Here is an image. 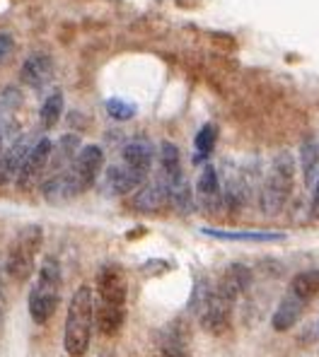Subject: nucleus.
Instances as JSON below:
<instances>
[{
  "instance_id": "nucleus-14",
  "label": "nucleus",
  "mask_w": 319,
  "mask_h": 357,
  "mask_svg": "<svg viewBox=\"0 0 319 357\" xmlns=\"http://www.w3.org/2000/svg\"><path fill=\"white\" fill-rule=\"evenodd\" d=\"M32 145L34 143H29L27 138H20L13 148L0 152V186H8L13 178H17L20 167H22L24 157H27V152Z\"/></svg>"
},
{
  "instance_id": "nucleus-12",
  "label": "nucleus",
  "mask_w": 319,
  "mask_h": 357,
  "mask_svg": "<svg viewBox=\"0 0 319 357\" xmlns=\"http://www.w3.org/2000/svg\"><path fill=\"white\" fill-rule=\"evenodd\" d=\"M196 193H198V201L206 210L211 213H218L221 210V203H223V188H221V178H218V172L216 167H203L201 176H198V183H196Z\"/></svg>"
},
{
  "instance_id": "nucleus-20",
  "label": "nucleus",
  "mask_w": 319,
  "mask_h": 357,
  "mask_svg": "<svg viewBox=\"0 0 319 357\" xmlns=\"http://www.w3.org/2000/svg\"><path fill=\"white\" fill-rule=\"evenodd\" d=\"M61 116H64V94H61V92H51L49 97L44 99L41 109H39L41 128H44V130L54 128V126L61 121Z\"/></svg>"
},
{
  "instance_id": "nucleus-13",
  "label": "nucleus",
  "mask_w": 319,
  "mask_h": 357,
  "mask_svg": "<svg viewBox=\"0 0 319 357\" xmlns=\"http://www.w3.org/2000/svg\"><path fill=\"white\" fill-rule=\"evenodd\" d=\"M167 203H170V191H167L165 181L160 178V181H153V183H148V186H140L138 191H135L131 206L135 210H140V213H160Z\"/></svg>"
},
{
  "instance_id": "nucleus-22",
  "label": "nucleus",
  "mask_w": 319,
  "mask_h": 357,
  "mask_svg": "<svg viewBox=\"0 0 319 357\" xmlns=\"http://www.w3.org/2000/svg\"><path fill=\"white\" fill-rule=\"evenodd\" d=\"M216 140H218V128L213 123H206L196 133V140H193V145H196V160H206L213 152V148H216Z\"/></svg>"
},
{
  "instance_id": "nucleus-3",
  "label": "nucleus",
  "mask_w": 319,
  "mask_h": 357,
  "mask_svg": "<svg viewBox=\"0 0 319 357\" xmlns=\"http://www.w3.org/2000/svg\"><path fill=\"white\" fill-rule=\"evenodd\" d=\"M61 266L56 259H46L36 273L29 290V317L34 324L44 326L54 319L61 302Z\"/></svg>"
},
{
  "instance_id": "nucleus-7",
  "label": "nucleus",
  "mask_w": 319,
  "mask_h": 357,
  "mask_svg": "<svg viewBox=\"0 0 319 357\" xmlns=\"http://www.w3.org/2000/svg\"><path fill=\"white\" fill-rule=\"evenodd\" d=\"M126 297H128L126 273L114 264L99 268L95 309H114V312H121V309H126Z\"/></svg>"
},
{
  "instance_id": "nucleus-24",
  "label": "nucleus",
  "mask_w": 319,
  "mask_h": 357,
  "mask_svg": "<svg viewBox=\"0 0 319 357\" xmlns=\"http://www.w3.org/2000/svg\"><path fill=\"white\" fill-rule=\"evenodd\" d=\"M319 162V150L315 143H305L302 145V172H305V181L310 183L315 178V169Z\"/></svg>"
},
{
  "instance_id": "nucleus-8",
  "label": "nucleus",
  "mask_w": 319,
  "mask_h": 357,
  "mask_svg": "<svg viewBox=\"0 0 319 357\" xmlns=\"http://www.w3.org/2000/svg\"><path fill=\"white\" fill-rule=\"evenodd\" d=\"M51 157H54V143L49 138H39L34 140V145L29 148L27 157H24L22 167H20V174L15 178L20 191H29L41 176H44L46 167H49Z\"/></svg>"
},
{
  "instance_id": "nucleus-26",
  "label": "nucleus",
  "mask_w": 319,
  "mask_h": 357,
  "mask_svg": "<svg viewBox=\"0 0 319 357\" xmlns=\"http://www.w3.org/2000/svg\"><path fill=\"white\" fill-rule=\"evenodd\" d=\"M312 215L319 218V181L315 183V193H312Z\"/></svg>"
},
{
  "instance_id": "nucleus-27",
  "label": "nucleus",
  "mask_w": 319,
  "mask_h": 357,
  "mask_svg": "<svg viewBox=\"0 0 319 357\" xmlns=\"http://www.w3.org/2000/svg\"><path fill=\"white\" fill-rule=\"evenodd\" d=\"M5 314V290H3V278H0V319Z\"/></svg>"
},
{
  "instance_id": "nucleus-15",
  "label": "nucleus",
  "mask_w": 319,
  "mask_h": 357,
  "mask_svg": "<svg viewBox=\"0 0 319 357\" xmlns=\"http://www.w3.org/2000/svg\"><path fill=\"white\" fill-rule=\"evenodd\" d=\"M249 282H252V273H249V268L242 266V264H232V266L225 268L223 278L218 280L216 287H218V292H223L225 297L235 302L242 292L249 290Z\"/></svg>"
},
{
  "instance_id": "nucleus-18",
  "label": "nucleus",
  "mask_w": 319,
  "mask_h": 357,
  "mask_svg": "<svg viewBox=\"0 0 319 357\" xmlns=\"http://www.w3.org/2000/svg\"><path fill=\"white\" fill-rule=\"evenodd\" d=\"M160 178L165 183H172V181H179V178H184L179 150H177V145H172V143H162L160 145Z\"/></svg>"
},
{
  "instance_id": "nucleus-17",
  "label": "nucleus",
  "mask_w": 319,
  "mask_h": 357,
  "mask_svg": "<svg viewBox=\"0 0 319 357\" xmlns=\"http://www.w3.org/2000/svg\"><path fill=\"white\" fill-rule=\"evenodd\" d=\"M302 307H305V302L302 299H297L295 295H288L281 299L279 309H276L274 319H271V324H274L276 331H288L292 328L297 321H300L302 317Z\"/></svg>"
},
{
  "instance_id": "nucleus-10",
  "label": "nucleus",
  "mask_w": 319,
  "mask_h": 357,
  "mask_svg": "<svg viewBox=\"0 0 319 357\" xmlns=\"http://www.w3.org/2000/svg\"><path fill=\"white\" fill-rule=\"evenodd\" d=\"M189 345H191V335L184 319H175L170 326L162 328L160 333L162 357H191Z\"/></svg>"
},
{
  "instance_id": "nucleus-25",
  "label": "nucleus",
  "mask_w": 319,
  "mask_h": 357,
  "mask_svg": "<svg viewBox=\"0 0 319 357\" xmlns=\"http://www.w3.org/2000/svg\"><path fill=\"white\" fill-rule=\"evenodd\" d=\"M15 46H17V44H15L13 31H0V66H3L5 61L13 59Z\"/></svg>"
},
{
  "instance_id": "nucleus-6",
  "label": "nucleus",
  "mask_w": 319,
  "mask_h": 357,
  "mask_svg": "<svg viewBox=\"0 0 319 357\" xmlns=\"http://www.w3.org/2000/svg\"><path fill=\"white\" fill-rule=\"evenodd\" d=\"M292 174H295L292 155L290 152H281L274 160V165H271L264 186H261L259 206L264 210V215H279L285 208L292 191Z\"/></svg>"
},
{
  "instance_id": "nucleus-9",
  "label": "nucleus",
  "mask_w": 319,
  "mask_h": 357,
  "mask_svg": "<svg viewBox=\"0 0 319 357\" xmlns=\"http://www.w3.org/2000/svg\"><path fill=\"white\" fill-rule=\"evenodd\" d=\"M54 73H56L54 59H51V54H44V51H36V54L27 56L22 63V68H20L22 82L29 89H36V92L44 89L46 85H51Z\"/></svg>"
},
{
  "instance_id": "nucleus-4",
  "label": "nucleus",
  "mask_w": 319,
  "mask_h": 357,
  "mask_svg": "<svg viewBox=\"0 0 319 357\" xmlns=\"http://www.w3.org/2000/svg\"><path fill=\"white\" fill-rule=\"evenodd\" d=\"M41 244H44V232L39 225H27L10 241L8 256H5V273L15 282H27L32 278Z\"/></svg>"
},
{
  "instance_id": "nucleus-21",
  "label": "nucleus",
  "mask_w": 319,
  "mask_h": 357,
  "mask_svg": "<svg viewBox=\"0 0 319 357\" xmlns=\"http://www.w3.org/2000/svg\"><path fill=\"white\" fill-rule=\"evenodd\" d=\"M203 234L216 239H228V241H283L285 237L279 232H223V229H201Z\"/></svg>"
},
{
  "instance_id": "nucleus-28",
  "label": "nucleus",
  "mask_w": 319,
  "mask_h": 357,
  "mask_svg": "<svg viewBox=\"0 0 319 357\" xmlns=\"http://www.w3.org/2000/svg\"><path fill=\"white\" fill-rule=\"evenodd\" d=\"M0 152H3V128H0Z\"/></svg>"
},
{
  "instance_id": "nucleus-19",
  "label": "nucleus",
  "mask_w": 319,
  "mask_h": 357,
  "mask_svg": "<svg viewBox=\"0 0 319 357\" xmlns=\"http://www.w3.org/2000/svg\"><path fill=\"white\" fill-rule=\"evenodd\" d=\"M290 295L310 302L319 295V271H302L290 280Z\"/></svg>"
},
{
  "instance_id": "nucleus-2",
  "label": "nucleus",
  "mask_w": 319,
  "mask_h": 357,
  "mask_svg": "<svg viewBox=\"0 0 319 357\" xmlns=\"http://www.w3.org/2000/svg\"><path fill=\"white\" fill-rule=\"evenodd\" d=\"M92 328H95V295L92 287L80 285L68 304L64 328V348L71 357H82L90 348Z\"/></svg>"
},
{
  "instance_id": "nucleus-16",
  "label": "nucleus",
  "mask_w": 319,
  "mask_h": 357,
  "mask_svg": "<svg viewBox=\"0 0 319 357\" xmlns=\"http://www.w3.org/2000/svg\"><path fill=\"white\" fill-rule=\"evenodd\" d=\"M153 145L148 140H131V143L124 145L121 150V162L128 165L131 169L140 172V174L148 176L150 174V167H153Z\"/></svg>"
},
{
  "instance_id": "nucleus-1",
  "label": "nucleus",
  "mask_w": 319,
  "mask_h": 357,
  "mask_svg": "<svg viewBox=\"0 0 319 357\" xmlns=\"http://www.w3.org/2000/svg\"><path fill=\"white\" fill-rule=\"evenodd\" d=\"M104 167V152L99 145H85L77 150L75 160L71 167H66L61 174H51L41 186L46 201L51 203H66L75 196L85 193L87 188L95 186V181L102 174Z\"/></svg>"
},
{
  "instance_id": "nucleus-5",
  "label": "nucleus",
  "mask_w": 319,
  "mask_h": 357,
  "mask_svg": "<svg viewBox=\"0 0 319 357\" xmlns=\"http://www.w3.org/2000/svg\"><path fill=\"white\" fill-rule=\"evenodd\" d=\"M232 299H228L218 287H211L206 280H201L193 290L191 309L196 312L198 324L208 331V333H225L230 328V319H232Z\"/></svg>"
},
{
  "instance_id": "nucleus-11",
  "label": "nucleus",
  "mask_w": 319,
  "mask_h": 357,
  "mask_svg": "<svg viewBox=\"0 0 319 357\" xmlns=\"http://www.w3.org/2000/svg\"><path fill=\"white\" fill-rule=\"evenodd\" d=\"M143 181H145V174L131 169V167L124 165V162L109 167L107 174H104V183H107V188L112 193H117V196H124V193H131V191H138V188L143 186Z\"/></svg>"
},
{
  "instance_id": "nucleus-23",
  "label": "nucleus",
  "mask_w": 319,
  "mask_h": 357,
  "mask_svg": "<svg viewBox=\"0 0 319 357\" xmlns=\"http://www.w3.org/2000/svg\"><path fill=\"white\" fill-rule=\"evenodd\" d=\"M107 114L112 119H117V121H128V119H133L135 116V107L133 104H128V102H124V99H107Z\"/></svg>"
}]
</instances>
